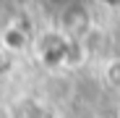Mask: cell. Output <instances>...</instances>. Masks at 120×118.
<instances>
[{
  "label": "cell",
  "instance_id": "obj_1",
  "mask_svg": "<svg viewBox=\"0 0 120 118\" xmlns=\"http://www.w3.org/2000/svg\"><path fill=\"white\" fill-rule=\"evenodd\" d=\"M91 26V13L84 8V5H78V3H68L63 8V13H60V29H63L68 37L78 39V37H84Z\"/></svg>",
  "mask_w": 120,
  "mask_h": 118
},
{
  "label": "cell",
  "instance_id": "obj_2",
  "mask_svg": "<svg viewBox=\"0 0 120 118\" xmlns=\"http://www.w3.org/2000/svg\"><path fill=\"white\" fill-rule=\"evenodd\" d=\"M3 39H5V45H8L11 50H21V47L26 45V34H24V32H18L16 26H11V29L3 34Z\"/></svg>",
  "mask_w": 120,
  "mask_h": 118
}]
</instances>
